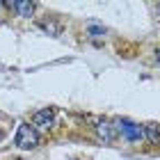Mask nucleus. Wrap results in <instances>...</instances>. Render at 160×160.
<instances>
[{
  "label": "nucleus",
  "mask_w": 160,
  "mask_h": 160,
  "mask_svg": "<svg viewBox=\"0 0 160 160\" xmlns=\"http://www.w3.org/2000/svg\"><path fill=\"white\" fill-rule=\"evenodd\" d=\"M156 57H158V62H160V48H158V50H156Z\"/></svg>",
  "instance_id": "8"
},
{
  "label": "nucleus",
  "mask_w": 160,
  "mask_h": 160,
  "mask_svg": "<svg viewBox=\"0 0 160 160\" xmlns=\"http://www.w3.org/2000/svg\"><path fill=\"white\" fill-rule=\"evenodd\" d=\"M12 160H21V158H12Z\"/></svg>",
  "instance_id": "9"
},
{
  "label": "nucleus",
  "mask_w": 160,
  "mask_h": 160,
  "mask_svg": "<svg viewBox=\"0 0 160 160\" xmlns=\"http://www.w3.org/2000/svg\"><path fill=\"white\" fill-rule=\"evenodd\" d=\"M114 128H117L128 142H140L142 137H144V128H142V126H137V123H133L130 119H119Z\"/></svg>",
  "instance_id": "2"
},
{
  "label": "nucleus",
  "mask_w": 160,
  "mask_h": 160,
  "mask_svg": "<svg viewBox=\"0 0 160 160\" xmlns=\"http://www.w3.org/2000/svg\"><path fill=\"white\" fill-rule=\"evenodd\" d=\"M7 7L18 12V16H32L34 12V2H28V0H16V2H7Z\"/></svg>",
  "instance_id": "4"
},
{
  "label": "nucleus",
  "mask_w": 160,
  "mask_h": 160,
  "mask_svg": "<svg viewBox=\"0 0 160 160\" xmlns=\"http://www.w3.org/2000/svg\"><path fill=\"white\" fill-rule=\"evenodd\" d=\"M158 9H160V2H158Z\"/></svg>",
  "instance_id": "10"
},
{
  "label": "nucleus",
  "mask_w": 160,
  "mask_h": 160,
  "mask_svg": "<svg viewBox=\"0 0 160 160\" xmlns=\"http://www.w3.org/2000/svg\"><path fill=\"white\" fill-rule=\"evenodd\" d=\"M32 123L34 126H41V128H50L55 123V110L53 108H43V110L34 112L32 114Z\"/></svg>",
  "instance_id": "3"
},
{
  "label": "nucleus",
  "mask_w": 160,
  "mask_h": 160,
  "mask_svg": "<svg viewBox=\"0 0 160 160\" xmlns=\"http://www.w3.org/2000/svg\"><path fill=\"white\" fill-rule=\"evenodd\" d=\"M16 147L18 149H34L39 144V133L34 130V126L30 123H18V130H16Z\"/></svg>",
  "instance_id": "1"
},
{
  "label": "nucleus",
  "mask_w": 160,
  "mask_h": 160,
  "mask_svg": "<svg viewBox=\"0 0 160 160\" xmlns=\"http://www.w3.org/2000/svg\"><path fill=\"white\" fill-rule=\"evenodd\" d=\"M96 130H98V135L103 137L105 142H112L114 140V126H110L108 121H101L98 126H96Z\"/></svg>",
  "instance_id": "6"
},
{
  "label": "nucleus",
  "mask_w": 160,
  "mask_h": 160,
  "mask_svg": "<svg viewBox=\"0 0 160 160\" xmlns=\"http://www.w3.org/2000/svg\"><path fill=\"white\" fill-rule=\"evenodd\" d=\"M144 137H147L151 144H160V126L158 123H147V126H144Z\"/></svg>",
  "instance_id": "5"
},
{
  "label": "nucleus",
  "mask_w": 160,
  "mask_h": 160,
  "mask_svg": "<svg viewBox=\"0 0 160 160\" xmlns=\"http://www.w3.org/2000/svg\"><path fill=\"white\" fill-rule=\"evenodd\" d=\"M89 32L94 34V37H98V34H103L105 30H103V28H98V25H89Z\"/></svg>",
  "instance_id": "7"
}]
</instances>
